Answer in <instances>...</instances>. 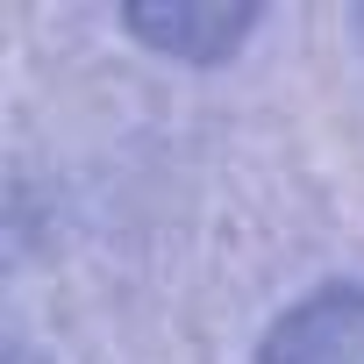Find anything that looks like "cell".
I'll return each mask as SVG.
<instances>
[{
	"label": "cell",
	"mask_w": 364,
	"mask_h": 364,
	"mask_svg": "<svg viewBox=\"0 0 364 364\" xmlns=\"http://www.w3.org/2000/svg\"><path fill=\"white\" fill-rule=\"evenodd\" d=\"M257 364H364V279H336L293 300L264 328Z\"/></svg>",
	"instance_id": "cell-1"
},
{
	"label": "cell",
	"mask_w": 364,
	"mask_h": 364,
	"mask_svg": "<svg viewBox=\"0 0 364 364\" xmlns=\"http://www.w3.org/2000/svg\"><path fill=\"white\" fill-rule=\"evenodd\" d=\"M122 29H129L150 58L229 65V58L264 29V8H122Z\"/></svg>",
	"instance_id": "cell-2"
},
{
	"label": "cell",
	"mask_w": 364,
	"mask_h": 364,
	"mask_svg": "<svg viewBox=\"0 0 364 364\" xmlns=\"http://www.w3.org/2000/svg\"><path fill=\"white\" fill-rule=\"evenodd\" d=\"M357 36H364V15H357Z\"/></svg>",
	"instance_id": "cell-3"
}]
</instances>
